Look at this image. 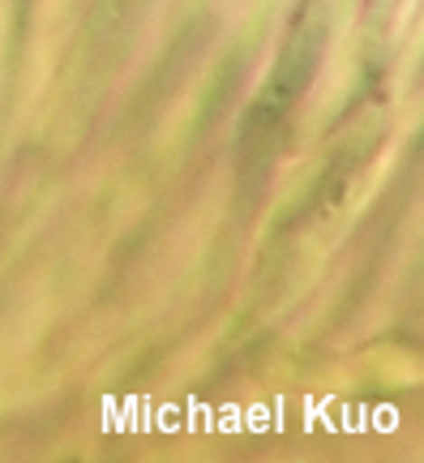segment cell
<instances>
[{
  "label": "cell",
  "instance_id": "6da1fadb",
  "mask_svg": "<svg viewBox=\"0 0 424 463\" xmlns=\"http://www.w3.org/2000/svg\"><path fill=\"white\" fill-rule=\"evenodd\" d=\"M317 56H322V17L317 14H300L292 39L283 48V61H278L275 82L258 95V103L249 108L245 133H240V176L253 189V198L266 184V172L275 164L278 142L287 133V116H292L296 99L309 90L313 69H317Z\"/></svg>",
  "mask_w": 424,
  "mask_h": 463
}]
</instances>
